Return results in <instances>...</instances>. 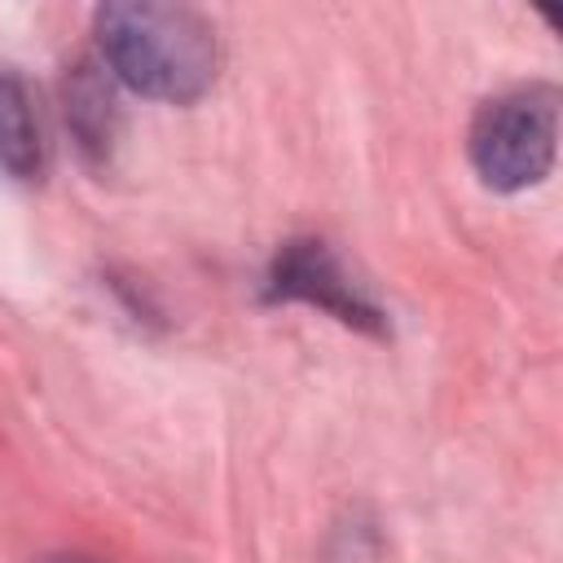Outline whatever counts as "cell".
I'll list each match as a JSON object with an SVG mask.
<instances>
[{
	"label": "cell",
	"mask_w": 563,
	"mask_h": 563,
	"mask_svg": "<svg viewBox=\"0 0 563 563\" xmlns=\"http://www.w3.org/2000/svg\"><path fill=\"white\" fill-rule=\"evenodd\" d=\"M101 62L132 92L154 101H194L216 79V31L189 4L114 0L97 9Z\"/></svg>",
	"instance_id": "1"
},
{
	"label": "cell",
	"mask_w": 563,
	"mask_h": 563,
	"mask_svg": "<svg viewBox=\"0 0 563 563\" xmlns=\"http://www.w3.org/2000/svg\"><path fill=\"white\" fill-rule=\"evenodd\" d=\"M559 141V92L545 84L501 92L471 119V163L488 189H528L554 163Z\"/></svg>",
	"instance_id": "2"
},
{
	"label": "cell",
	"mask_w": 563,
	"mask_h": 563,
	"mask_svg": "<svg viewBox=\"0 0 563 563\" xmlns=\"http://www.w3.org/2000/svg\"><path fill=\"white\" fill-rule=\"evenodd\" d=\"M0 167L31 180L44 172V132L31 92L18 75L0 70Z\"/></svg>",
	"instance_id": "3"
},
{
	"label": "cell",
	"mask_w": 563,
	"mask_h": 563,
	"mask_svg": "<svg viewBox=\"0 0 563 563\" xmlns=\"http://www.w3.org/2000/svg\"><path fill=\"white\" fill-rule=\"evenodd\" d=\"M277 286L286 295H303V299H317L325 308H334L343 321H365V308L356 303V295L334 277L330 260L308 242V246H295L286 251V260H277Z\"/></svg>",
	"instance_id": "4"
},
{
	"label": "cell",
	"mask_w": 563,
	"mask_h": 563,
	"mask_svg": "<svg viewBox=\"0 0 563 563\" xmlns=\"http://www.w3.org/2000/svg\"><path fill=\"white\" fill-rule=\"evenodd\" d=\"M40 563H97V559H84V554H53V559H40Z\"/></svg>",
	"instance_id": "5"
}]
</instances>
